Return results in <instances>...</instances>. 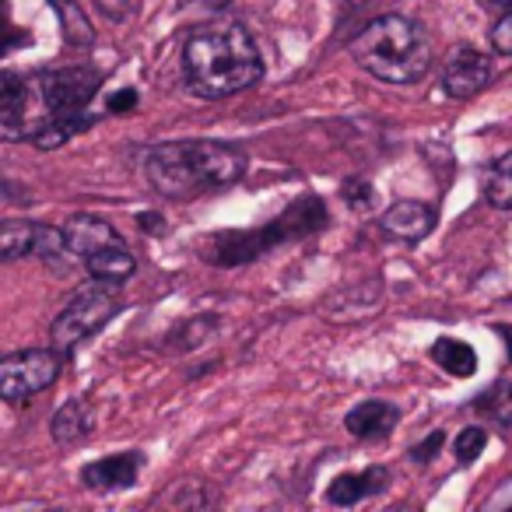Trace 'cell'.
Instances as JSON below:
<instances>
[{
	"instance_id": "52a82bcc",
	"label": "cell",
	"mask_w": 512,
	"mask_h": 512,
	"mask_svg": "<svg viewBox=\"0 0 512 512\" xmlns=\"http://www.w3.org/2000/svg\"><path fill=\"white\" fill-rule=\"evenodd\" d=\"M0 249H4V260H22V256H43V260H60L67 249L64 228L39 225V221L11 218L0 225Z\"/></svg>"
},
{
	"instance_id": "4fadbf2b",
	"label": "cell",
	"mask_w": 512,
	"mask_h": 512,
	"mask_svg": "<svg viewBox=\"0 0 512 512\" xmlns=\"http://www.w3.org/2000/svg\"><path fill=\"white\" fill-rule=\"evenodd\" d=\"M386 481H390V474H386L383 467H365V470H355V474H341L330 484L327 502L341 505V509H351V505H358L362 498L379 495V491L386 488Z\"/></svg>"
},
{
	"instance_id": "5bb4252c",
	"label": "cell",
	"mask_w": 512,
	"mask_h": 512,
	"mask_svg": "<svg viewBox=\"0 0 512 512\" xmlns=\"http://www.w3.org/2000/svg\"><path fill=\"white\" fill-rule=\"evenodd\" d=\"M4 88V109H0V130L8 141H18V137H29V85L15 74H4L0 81Z\"/></svg>"
},
{
	"instance_id": "cb8c5ba5",
	"label": "cell",
	"mask_w": 512,
	"mask_h": 512,
	"mask_svg": "<svg viewBox=\"0 0 512 512\" xmlns=\"http://www.w3.org/2000/svg\"><path fill=\"white\" fill-rule=\"evenodd\" d=\"M491 50L498 57H509L512 53V11H505L502 22H495V29H491Z\"/></svg>"
},
{
	"instance_id": "9a60e30c",
	"label": "cell",
	"mask_w": 512,
	"mask_h": 512,
	"mask_svg": "<svg viewBox=\"0 0 512 512\" xmlns=\"http://www.w3.org/2000/svg\"><path fill=\"white\" fill-rule=\"evenodd\" d=\"M397 421H400V411L390 400H365L355 411H348L344 428H348L355 439H383Z\"/></svg>"
},
{
	"instance_id": "6da1fadb",
	"label": "cell",
	"mask_w": 512,
	"mask_h": 512,
	"mask_svg": "<svg viewBox=\"0 0 512 512\" xmlns=\"http://www.w3.org/2000/svg\"><path fill=\"white\" fill-rule=\"evenodd\" d=\"M183 71L200 99H225L264 78V57L239 22L200 25L183 46Z\"/></svg>"
},
{
	"instance_id": "3957f363",
	"label": "cell",
	"mask_w": 512,
	"mask_h": 512,
	"mask_svg": "<svg viewBox=\"0 0 512 512\" xmlns=\"http://www.w3.org/2000/svg\"><path fill=\"white\" fill-rule=\"evenodd\" d=\"M351 57L386 85H414L432 67V43L411 18L386 15L358 32L351 43Z\"/></svg>"
},
{
	"instance_id": "7a4b0ae2",
	"label": "cell",
	"mask_w": 512,
	"mask_h": 512,
	"mask_svg": "<svg viewBox=\"0 0 512 512\" xmlns=\"http://www.w3.org/2000/svg\"><path fill=\"white\" fill-rule=\"evenodd\" d=\"M151 186L169 200H186L207 190L232 186L246 172V155L221 141H176L158 144L144 158Z\"/></svg>"
},
{
	"instance_id": "277c9868",
	"label": "cell",
	"mask_w": 512,
	"mask_h": 512,
	"mask_svg": "<svg viewBox=\"0 0 512 512\" xmlns=\"http://www.w3.org/2000/svg\"><path fill=\"white\" fill-rule=\"evenodd\" d=\"M102 88V74L95 67H60V71L39 74V99L46 106V120L60 123L71 134L92 127L88 102ZM43 120V123H46Z\"/></svg>"
},
{
	"instance_id": "8fae6325",
	"label": "cell",
	"mask_w": 512,
	"mask_h": 512,
	"mask_svg": "<svg viewBox=\"0 0 512 512\" xmlns=\"http://www.w3.org/2000/svg\"><path fill=\"white\" fill-rule=\"evenodd\" d=\"M435 221H439V214H435L432 204L400 200V204H393L390 211H383L379 225H383L386 235H393V239H400V242H421L435 228Z\"/></svg>"
},
{
	"instance_id": "ffe728a7",
	"label": "cell",
	"mask_w": 512,
	"mask_h": 512,
	"mask_svg": "<svg viewBox=\"0 0 512 512\" xmlns=\"http://www.w3.org/2000/svg\"><path fill=\"white\" fill-rule=\"evenodd\" d=\"M484 197H488V204H495L498 211H512V151L509 155H502L488 169V179H484Z\"/></svg>"
},
{
	"instance_id": "5b68a950",
	"label": "cell",
	"mask_w": 512,
	"mask_h": 512,
	"mask_svg": "<svg viewBox=\"0 0 512 512\" xmlns=\"http://www.w3.org/2000/svg\"><path fill=\"white\" fill-rule=\"evenodd\" d=\"M116 309H120V288H116V281L92 278V285L81 288V292L67 302L64 313L53 320V327H50L53 348H57L60 355H71L81 341L99 334V330L113 320Z\"/></svg>"
},
{
	"instance_id": "e0dca14e",
	"label": "cell",
	"mask_w": 512,
	"mask_h": 512,
	"mask_svg": "<svg viewBox=\"0 0 512 512\" xmlns=\"http://www.w3.org/2000/svg\"><path fill=\"white\" fill-rule=\"evenodd\" d=\"M85 264H88V274H92V278L116 281V285L127 281L130 274L137 271V260L130 256L127 246H113V249H102V253H92Z\"/></svg>"
},
{
	"instance_id": "44dd1931",
	"label": "cell",
	"mask_w": 512,
	"mask_h": 512,
	"mask_svg": "<svg viewBox=\"0 0 512 512\" xmlns=\"http://www.w3.org/2000/svg\"><path fill=\"white\" fill-rule=\"evenodd\" d=\"M53 11L60 15V25H64L67 39H71L74 46H88L95 39L92 32V22L85 18V11L78 8V0H50Z\"/></svg>"
},
{
	"instance_id": "d6986e66",
	"label": "cell",
	"mask_w": 512,
	"mask_h": 512,
	"mask_svg": "<svg viewBox=\"0 0 512 512\" xmlns=\"http://www.w3.org/2000/svg\"><path fill=\"white\" fill-rule=\"evenodd\" d=\"M474 407H477V414H481V418L491 421V425L509 428L512 425V383H509V379L495 383L491 390H484L481 397L474 400Z\"/></svg>"
},
{
	"instance_id": "7c38bea8",
	"label": "cell",
	"mask_w": 512,
	"mask_h": 512,
	"mask_svg": "<svg viewBox=\"0 0 512 512\" xmlns=\"http://www.w3.org/2000/svg\"><path fill=\"white\" fill-rule=\"evenodd\" d=\"M144 467L141 453H120V456H106V460H95L81 470V484L92 491H120L130 488L137 481Z\"/></svg>"
},
{
	"instance_id": "484cf974",
	"label": "cell",
	"mask_w": 512,
	"mask_h": 512,
	"mask_svg": "<svg viewBox=\"0 0 512 512\" xmlns=\"http://www.w3.org/2000/svg\"><path fill=\"white\" fill-rule=\"evenodd\" d=\"M442 442H446V435H442V432H432L425 442H418V446L411 449V460H414V463H428L435 453H439Z\"/></svg>"
},
{
	"instance_id": "d4e9b609",
	"label": "cell",
	"mask_w": 512,
	"mask_h": 512,
	"mask_svg": "<svg viewBox=\"0 0 512 512\" xmlns=\"http://www.w3.org/2000/svg\"><path fill=\"white\" fill-rule=\"evenodd\" d=\"M344 197H348L351 207H369L372 186L365 183V179H348V183H344Z\"/></svg>"
},
{
	"instance_id": "30bf717a",
	"label": "cell",
	"mask_w": 512,
	"mask_h": 512,
	"mask_svg": "<svg viewBox=\"0 0 512 512\" xmlns=\"http://www.w3.org/2000/svg\"><path fill=\"white\" fill-rule=\"evenodd\" d=\"M64 235H67V249H71L74 256H85V260L92 253H102V249L127 246L123 235L116 232L109 221H102L99 214H74L64 225Z\"/></svg>"
},
{
	"instance_id": "4dcf8cb0",
	"label": "cell",
	"mask_w": 512,
	"mask_h": 512,
	"mask_svg": "<svg viewBox=\"0 0 512 512\" xmlns=\"http://www.w3.org/2000/svg\"><path fill=\"white\" fill-rule=\"evenodd\" d=\"M488 4H498V8H512V0H488Z\"/></svg>"
},
{
	"instance_id": "4316f807",
	"label": "cell",
	"mask_w": 512,
	"mask_h": 512,
	"mask_svg": "<svg viewBox=\"0 0 512 512\" xmlns=\"http://www.w3.org/2000/svg\"><path fill=\"white\" fill-rule=\"evenodd\" d=\"M134 102H137L134 88H123L120 95H113V99H109V113H127V109H134Z\"/></svg>"
},
{
	"instance_id": "ba28073f",
	"label": "cell",
	"mask_w": 512,
	"mask_h": 512,
	"mask_svg": "<svg viewBox=\"0 0 512 512\" xmlns=\"http://www.w3.org/2000/svg\"><path fill=\"white\" fill-rule=\"evenodd\" d=\"M309 207V200H299V204L292 207V211L285 214V218H278L274 221L267 232H313V225H309L306 218H302V211ZM278 239H285V235H264V232H253V235H228V239H221L218 242V260L214 264H242V260H249V256H256L260 253V246H271V242H278Z\"/></svg>"
},
{
	"instance_id": "f546056e",
	"label": "cell",
	"mask_w": 512,
	"mask_h": 512,
	"mask_svg": "<svg viewBox=\"0 0 512 512\" xmlns=\"http://www.w3.org/2000/svg\"><path fill=\"white\" fill-rule=\"evenodd\" d=\"M498 334L505 337V348H509V362H512V327H498Z\"/></svg>"
},
{
	"instance_id": "9c48e42d",
	"label": "cell",
	"mask_w": 512,
	"mask_h": 512,
	"mask_svg": "<svg viewBox=\"0 0 512 512\" xmlns=\"http://www.w3.org/2000/svg\"><path fill=\"white\" fill-rule=\"evenodd\" d=\"M491 81V60L484 53L470 50V46H460L449 60L446 74H442V88H446L453 99H470L477 95L484 85Z\"/></svg>"
},
{
	"instance_id": "2e32d148",
	"label": "cell",
	"mask_w": 512,
	"mask_h": 512,
	"mask_svg": "<svg viewBox=\"0 0 512 512\" xmlns=\"http://www.w3.org/2000/svg\"><path fill=\"white\" fill-rule=\"evenodd\" d=\"M53 439L60 442V446H74V442L88 439L95 428V414L92 407L85 404V400H67L64 407H60L57 414H53Z\"/></svg>"
},
{
	"instance_id": "603a6c76",
	"label": "cell",
	"mask_w": 512,
	"mask_h": 512,
	"mask_svg": "<svg viewBox=\"0 0 512 512\" xmlns=\"http://www.w3.org/2000/svg\"><path fill=\"white\" fill-rule=\"evenodd\" d=\"M95 8H99L109 22H127V18L141 8V0H95Z\"/></svg>"
},
{
	"instance_id": "8992f818",
	"label": "cell",
	"mask_w": 512,
	"mask_h": 512,
	"mask_svg": "<svg viewBox=\"0 0 512 512\" xmlns=\"http://www.w3.org/2000/svg\"><path fill=\"white\" fill-rule=\"evenodd\" d=\"M60 376V351L57 348H29L8 355L0 362V397L8 404H22V400L36 397V393L50 390Z\"/></svg>"
},
{
	"instance_id": "7402d4cb",
	"label": "cell",
	"mask_w": 512,
	"mask_h": 512,
	"mask_svg": "<svg viewBox=\"0 0 512 512\" xmlns=\"http://www.w3.org/2000/svg\"><path fill=\"white\" fill-rule=\"evenodd\" d=\"M488 446V428H481V425H470V428H463L460 435H456V442H453V456H456V463H474L477 456H481V449Z\"/></svg>"
},
{
	"instance_id": "f1b7e54d",
	"label": "cell",
	"mask_w": 512,
	"mask_h": 512,
	"mask_svg": "<svg viewBox=\"0 0 512 512\" xmlns=\"http://www.w3.org/2000/svg\"><path fill=\"white\" fill-rule=\"evenodd\" d=\"M183 8H225V4H232V0H179Z\"/></svg>"
},
{
	"instance_id": "83f0119b",
	"label": "cell",
	"mask_w": 512,
	"mask_h": 512,
	"mask_svg": "<svg viewBox=\"0 0 512 512\" xmlns=\"http://www.w3.org/2000/svg\"><path fill=\"white\" fill-rule=\"evenodd\" d=\"M137 225H141V228H151V235H162V232H165V221L158 218V214H141V218H137Z\"/></svg>"
},
{
	"instance_id": "ac0fdd59",
	"label": "cell",
	"mask_w": 512,
	"mask_h": 512,
	"mask_svg": "<svg viewBox=\"0 0 512 512\" xmlns=\"http://www.w3.org/2000/svg\"><path fill=\"white\" fill-rule=\"evenodd\" d=\"M432 358H435V365H439V369H446L449 376H456V379H467V376H474V372H477L474 348H470V344H463V341H456V337H439V341H435V348H432Z\"/></svg>"
}]
</instances>
